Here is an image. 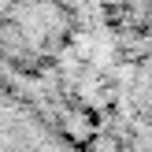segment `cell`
I'll return each mask as SVG.
<instances>
[{"label":"cell","mask_w":152,"mask_h":152,"mask_svg":"<svg viewBox=\"0 0 152 152\" xmlns=\"http://www.w3.org/2000/svg\"><path fill=\"white\" fill-rule=\"evenodd\" d=\"M0 152H89L63 111L0 56Z\"/></svg>","instance_id":"cell-1"}]
</instances>
